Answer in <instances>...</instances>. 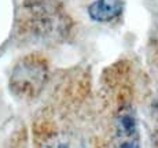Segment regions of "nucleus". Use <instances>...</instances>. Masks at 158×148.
I'll use <instances>...</instances> for the list:
<instances>
[{
	"label": "nucleus",
	"instance_id": "obj_1",
	"mask_svg": "<svg viewBox=\"0 0 158 148\" xmlns=\"http://www.w3.org/2000/svg\"><path fill=\"white\" fill-rule=\"evenodd\" d=\"M19 30L37 41H62L72 30V19L60 0H25L19 13Z\"/></svg>",
	"mask_w": 158,
	"mask_h": 148
},
{
	"label": "nucleus",
	"instance_id": "obj_2",
	"mask_svg": "<svg viewBox=\"0 0 158 148\" xmlns=\"http://www.w3.org/2000/svg\"><path fill=\"white\" fill-rule=\"evenodd\" d=\"M48 81V65L40 55H28L15 65L10 75V89L19 99H35Z\"/></svg>",
	"mask_w": 158,
	"mask_h": 148
},
{
	"label": "nucleus",
	"instance_id": "obj_3",
	"mask_svg": "<svg viewBox=\"0 0 158 148\" xmlns=\"http://www.w3.org/2000/svg\"><path fill=\"white\" fill-rule=\"evenodd\" d=\"M114 148H140V133L133 106L123 102L115 111L113 121Z\"/></svg>",
	"mask_w": 158,
	"mask_h": 148
},
{
	"label": "nucleus",
	"instance_id": "obj_4",
	"mask_svg": "<svg viewBox=\"0 0 158 148\" xmlns=\"http://www.w3.org/2000/svg\"><path fill=\"white\" fill-rule=\"evenodd\" d=\"M37 148H87L78 136L66 130H44L37 137Z\"/></svg>",
	"mask_w": 158,
	"mask_h": 148
},
{
	"label": "nucleus",
	"instance_id": "obj_5",
	"mask_svg": "<svg viewBox=\"0 0 158 148\" xmlns=\"http://www.w3.org/2000/svg\"><path fill=\"white\" fill-rule=\"evenodd\" d=\"M123 0H95L88 7V14L96 22H110L123 13Z\"/></svg>",
	"mask_w": 158,
	"mask_h": 148
},
{
	"label": "nucleus",
	"instance_id": "obj_6",
	"mask_svg": "<svg viewBox=\"0 0 158 148\" xmlns=\"http://www.w3.org/2000/svg\"><path fill=\"white\" fill-rule=\"evenodd\" d=\"M153 119H154V137L158 143V100L153 106Z\"/></svg>",
	"mask_w": 158,
	"mask_h": 148
}]
</instances>
